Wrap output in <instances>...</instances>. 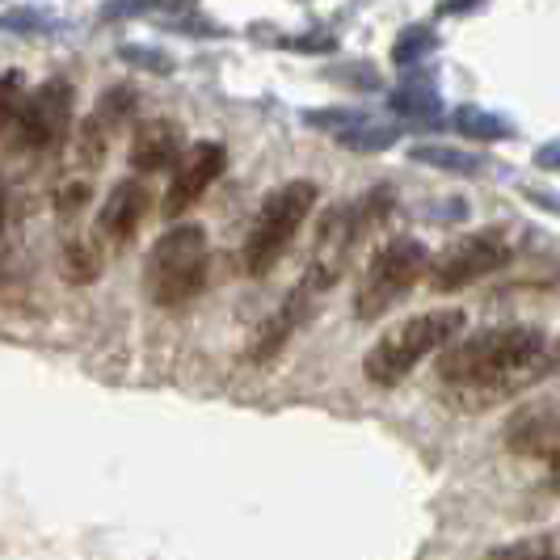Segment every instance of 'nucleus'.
<instances>
[{
    "instance_id": "23",
    "label": "nucleus",
    "mask_w": 560,
    "mask_h": 560,
    "mask_svg": "<svg viewBox=\"0 0 560 560\" xmlns=\"http://www.w3.org/2000/svg\"><path fill=\"white\" fill-rule=\"evenodd\" d=\"M480 0H443L439 4V13H468V9H477Z\"/></svg>"
},
{
    "instance_id": "8",
    "label": "nucleus",
    "mask_w": 560,
    "mask_h": 560,
    "mask_svg": "<svg viewBox=\"0 0 560 560\" xmlns=\"http://www.w3.org/2000/svg\"><path fill=\"white\" fill-rule=\"evenodd\" d=\"M228 165V152L224 143H190L186 152H182V161L173 165V182H168V195H165V215L168 220H177L182 211H190L198 198L211 190V182L224 173Z\"/></svg>"
},
{
    "instance_id": "11",
    "label": "nucleus",
    "mask_w": 560,
    "mask_h": 560,
    "mask_svg": "<svg viewBox=\"0 0 560 560\" xmlns=\"http://www.w3.org/2000/svg\"><path fill=\"white\" fill-rule=\"evenodd\" d=\"M312 300H316V295H312L304 282H300V287L287 295V304H282V308L275 312V316H270L261 329H257V341H253V350H249L253 363H270V359L279 354L282 346H287V337H291L300 325H304V320H308Z\"/></svg>"
},
{
    "instance_id": "4",
    "label": "nucleus",
    "mask_w": 560,
    "mask_h": 560,
    "mask_svg": "<svg viewBox=\"0 0 560 560\" xmlns=\"http://www.w3.org/2000/svg\"><path fill=\"white\" fill-rule=\"evenodd\" d=\"M312 207H316V186L312 182H287L275 195H266L249 236H245V270L253 279H261L279 266V257L295 241L300 224L312 215Z\"/></svg>"
},
{
    "instance_id": "16",
    "label": "nucleus",
    "mask_w": 560,
    "mask_h": 560,
    "mask_svg": "<svg viewBox=\"0 0 560 560\" xmlns=\"http://www.w3.org/2000/svg\"><path fill=\"white\" fill-rule=\"evenodd\" d=\"M388 106L396 114H409V118H430V114L439 110V93H434V84H400L393 97H388Z\"/></svg>"
},
{
    "instance_id": "22",
    "label": "nucleus",
    "mask_w": 560,
    "mask_h": 560,
    "mask_svg": "<svg viewBox=\"0 0 560 560\" xmlns=\"http://www.w3.org/2000/svg\"><path fill=\"white\" fill-rule=\"evenodd\" d=\"M535 165H539V168H552V173H560V140L544 143V148L535 152Z\"/></svg>"
},
{
    "instance_id": "5",
    "label": "nucleus",
    "mask_w": 560,
    "mask_h": 560,
    "mask_svg": "<svg viewBox=\"0 0 560 560\" xmlns=\"http://www.w3.org/2000/svg\"><path fill=\"white\" fill-rule=\"evenodd\" d=\"M430 275V253L413 236H396L384 249L371 257L363 282H359V295H354V316L359 320H375L393 308L396 300L421 279Z\"/></svg>"
},
{
    "instance_id": "18",
    "label": "nucleus",
    "mask_w": 560,
    "mask_h": 560,
    "mask_svg": "<svg viewBox=\"0 0 560 560\" xmlns=\"http://www.w3.org/2000/svg\"><path fill=\"white\" fill-rule=\"evenodd\" d=\"M97 270H102V257H97V249H89L84 241L63 249V279L68 282H93Z\"/></svg>"
},
{
    "instance_id": "21",
    "label": "nucleus",
    "mask_w": 560,
    "mask_h": 560,
    "mask_svg": "<svg viewBox=\"0 0 560 560\" xmlns=\"http://www.w3.org/2000/svg\"><path fill=\"white\" fill-rule=\"evenodd\" d=\"M84 198H89V186H84V182H68V186L59 190V215H72V211H81Z\"/></svg>"
},
{
    "instance_id": "3",
    "label": "nucleus",
    "mask_w": 560,
    "mask_h": 560,
    "mask_svg": "<svg viewBox=\"0 0 560 560\" xmlns=\"http://www.w3.org/2000/svg\"><path fill=\"white\" fill-rule=\"evenodd\" d=\"M459 329H464V308L418 312V316H409L405 325L388 329V334L366 350L363 375L371 384H380V388H393V384H400L425 354L447 350Z\"/></svg>"
},
{
    "instance_id": "17",
    "label": "nucleus",
    "mask_w": 560,
    "mask_h": 560,
    "mask_svg": "<svg viewBox=\"0 0 560 560\" xmlns=\"http://www.w3.org/2000/svg\"><path fill=\"white\" fill-rule=\"evenodd\" d=\"M489 560H560V544L552 535H527V539H514L493 548Z\"/></svg>"
},
{
    "instance_id": "13",
    "label": "nucleus",
    "mask_w": 560,
    "mask_h": 560,
    "mask_svg": "<svg viewBox=\"0 0 560 560\" xmlns=\"http://www.w3.org/2000/svg\"><path fill=\"white\" fill-rule=\"evenodd\" d=\"M409 156H413L418 165L443 168V173H459V177H477V173H485V156H477V152H459V148H447V143H418V148H409Z\"/></svg>"
},
{
    "instance_id": "2",
    "label": "nucleus",
    "mask_w": 560,
    "mask_h": 560,
    "mask_svg": "<svg viewBox=\"0 0 560 560\" xmlns=\"http://www.w3.org/2000/svg\"><path fill=\"white\" fill-rule=\"evenodd\" d=\"M207 270H211L207 232L198 224H177L148 253L143 291L156 308H182V304L198 300V291L207 287Z\"/></svg>"
},
{
    "instance_id": "1",
    "label": "nucleus",
    "mask_w": 560,
    "mask_h": 560,
    "mask_svg": "<svg viewBox=\"0 0 560 560\" xmlns=\"http://www.w3.org/2000/svg\"><path fill=\"white\" fill-rule=\"evenodd\" d=\"M548 350V337L535 325H498L480 334L455 337L439 354V375L455 388H489L518 375Z\"/></svg>"
},
{
    "instance_id": "9",
    "label": "nucleus",
    "mask_w": 560,
    "mask_h": 560,
    "mask_svg": "<svg viewBox=\"0 0 560 560\" xmlns=\"http://www.w3.org/2000/svg\"><path fill=\"white\" fill-rule=\"evenodd\" d=\"M143 215H148V190H143L136 177H127V182H118L110 190V198L102 202V211H97V241L102 245H110V249H122V245H131L136 241V232H140Z\"/></svg>"
},
{
    "instance_id": "25",
    "label": "nucleus",
    "mask_w": 560,
    "mask_h": 560,
    "mask_svg": "<svg viewBox=\"0 0 560 560\" xmlns=\"http://www.w3.org/2000/svg\"><path fill=\"white\" fill-rule=\"evenodd\" d=\"M0 228H4V198H0Z\"/></svg>"
},
{
    "instance_id": "7",
    "label": "nucleus",
    "mask_w": 560,
    "mask_h": 560,
    "mask_svg": "<svg viewBox=\"0 0 560 560\" xmlns=\"http://www.w3.org/2000/svg\"><path fill=\"white\" fill-rule=\"evenodd\" d=\"M72 131V89L63 81H47L43 89L26 93L22 118L13 127V140L34 152H51Z\"/></svg>"
},
{
    "instance_id": "12",
    "label": "nucleus",
    "mask_w": 560,
    "mask_h": 560,
    "mask_svg": "<svg viewBox=\"0 0 560 560\" xmlns=\"http://www.w3.org/2000/svg\"><path fill=\"white\" fill-rule=\"evenodd\" d=\"M505 443L518 455H544V451H560V413L544 409V405H527L518 409L510 425H505Z\"/></svg>"
},
{
    "instance_id": "14",
    "label": "nucleus",
    "mask_w": 560,
    "mask_h": 560,
    "mask_svg": "<svg viewBox=\"0 0 560 560\" xmlns=\"http://www.w3.org/2000/svg\"><path fill=\"white\" fill-rule=\"evenodd\" d=\"M451 122H455V131L468 136V140H485V143L510 140V122L498 118V114L480 110V106H459V110L451 114Z\"/></svg>"
},
{
    "instance_id": "19",
    "label": "nucleus",
    "mask_w": 560,
    "mask_h": 560,
    "mask_svg": "<svg viewBox=\"0 0 560 560\" xmlns=\"http://www.w3.org/2000/svg\"><path fill=\"white\" fill-rule=\"evenodd\" d=\"M439 47V38H434V30L430 26H413V30H405L400 34V43H396V51L393 59L396 63H418L425 51H434Z\"/></svg>"
},
{
    "instance_id": "15",
    "label": "nucleus",
    "mask_w": 560,
    "mask_h": 560,
    "mask_svg": "<svg viewBox=\"0 0 560 560\" xmlns=\"http://www.w3.org/2000/svg\"><path fill=\"white\" fill-rule=\"evenodd\" d=\"M396 140H400V131H396V127H388V122H371V118L354 122L350 131H341V136H337L341 148H354V152H384V148H393Z\"/></svg>"
},
{
    "instance_id": "20",
    "label": "nucleus",
    "mask_w": 560,
    "mask_h": 560,
    "mask_svg": "<svg viewBox=\"0 0 560 560\" xmlns=\"http://www.w3.org/2000/svg\"><path fill=\"white\" fill-rule=\"evenodd\" d=\"M22 106H26L22 81H18V77H0V136L18 127V118H22Z\"/></svg>"
},
{
    "instance_id": "24",
    "label": "nucleus",
    "mask_w": 560,
    "mask_h": 560,
    "mask_svg": "<svg viewBox=\"0 0 560 560\" xmlns=\"http://www.w3.org/2000/svg\"><path fill=\"white\" fill-rule=\"evenodd\" d=\"M552 485H557V489H560V451H557V455H552Z\"/></svg>"
},
{
    "instance_id": "6",
    "label": "nucleus",
    "mask_w": 560,
    "mask_h": 560,
    "mask_svg": "<svg viewBox=\"0 0 560 560\" xmlns=\"http://www.w3.org/2000/svg\"><path fill=\"white\" fill-rule=\"evenodd\" d=\"M510 241L502 232H472V236H459L455 245L439 253L430 261V287L434 291H459V287H472L485 275H498L502 266H510Z\"/></svg>"
},
{
    "instance_id": "10",
    "label": "nucleus",
    "mask_w": 560,
    "mask_h": 560,
    "mask_svg": "<svg viewBox=\"0 0 560 560\" xmlns=\"http://www.w3.org/2000/svg\"><path fill=\"white\" fill-rule=\"evenodd\" d=\"M182 161V127L173 118H148L136 127L131 140V168L140 173H161V168Z\"/></svg>"
}]
</instances>
